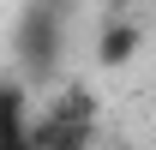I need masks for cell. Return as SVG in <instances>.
<instances>
[{
    "instance_id": "1",
    "label": "cell",
    "mask_w": 156,
    "mask_h": 150,
    "mask_svg": "<svg viewBox=\"0 0 156 150\" xmlns=\"http://www.w3.org/2000/svg\"><path fill=\"white\" fill-rule=\"evenodd\" d=\"M60 48H66V12L60 0H30L24 18L12 24V54L30 78H48L60 66Z\"/></svg>"
},
{
    "instance_id": "2",
    "label": "cell",
    "mask_w": 156,
    "mask_h": 150,
    "mask_svg": "<svg viewBox=\"0 0 156 150\" xmlns=\"http://www.w3.org/2000/svg\"><path fill=\"white\" fill-rule=\"evenodd\" d=\"M90 132H96V102L90 90H60L48 102L42 120H30V144L36 150H90Z\"/></svg>"
},
{
    "instance_id": "3",
    "label": "cell",
    "mask_w": 156,
    "mask_h": 150,
    "mask_svg": "<svg viewBox=\"0 0 156 150\" xmlns=\"http://www.w3.org/2000/svg\"><path fill=\"white\" fill-rule=\"evenodd\" d=\"M30 138V114H24V84L18 78H0V150L24 144Z\"/></svg>"
},
{
    "instance_id": "4",
    "label": "cell",
    "mask_w": 156,
    "mask_h": 150,
    "mask_svg": "<svg viewBox=\"0 0 156 150\" xmlns=\"http://www.w3.org/2000/svg\"><path fill=\"white\" fill-rule=\"evenodd\" d=\"M132 54H138V24L114 18L108 30H102V42H96V60H102V66H126Z\"/></svg>"
}]
</instances>
